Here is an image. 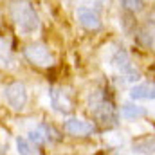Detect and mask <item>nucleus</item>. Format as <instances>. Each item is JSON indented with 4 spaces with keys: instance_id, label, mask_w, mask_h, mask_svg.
I'll return each instance as SVG.
<instances>
[{
    "instance_id": "14",
    "label": "nucleus",
    "mask_w": 155,
    "mask_h": 155,
    "mask_svg": "<svg viewBox=\"0 0 155 155\" xmlns=\"http://www.w3.org/2000/svg\"><path fill=\"white\" fill-rule=\"evenodd\" d=\"M38 130L45 135V139H49V141H60V139H61V137H60V134H58L51 124H40Z\"/></svg>"
},
{
    "instance_id": "4",
    "label": "nucleus",
    "mask_w": 155,
    "mask_h": 155,
    "mask_svg": "<svg viewBox=\"0 0 155 155\" xmlns=\"http://www.w3.org/2000/svg\"><path fill=\"white\" fill-rule=\"evenodd\" d=\"M4 96L13 110H22L27 103V90H25L24 83H20V81L9 83L4 90Z\"/></svg>"
},
{
    "instance_id": "15",
    "label": "nucleus",
    "mask_w": 155,
    "mask_h": 155,
    "mask_svg": "<svg viewBox=\"0 0 155 155\" xmlns=\"http://www.w3.org/2000/svg\"><path fill=\"white\" fill-rule=\"evenodd\" d=\"M29 141H31L35 146H40V144H43L47 139H45V135H43L40 130H33V132H29Z\"/></svg>"
},
{
    "instance_id": "17",
    "label": "nucleus",
    "mask_w": 155,
    "mask_h": 155,
    "mask_svg": "<svg viewBox=\"0 0 155 155\" xmlns=\"http://www.w3.org/2000/svg\"><path fill=\"white\" fill-rule=\"evenodd\" d=\"M124 74H126V79H128V81H137V79L141 78V72H139V71H135L134 67H132L130 71H126Z\"/></svg>"
},
{
    "instance_id": "13",
    "label": "nucleus",
    "mask_w": 155,
    "mask_h": 155,
    "mask_svg": "<svg viewBox=\"0 0 155 155\" xmlns=\"http://www.w3.org/2000/svg\"><path fill=\"white\" fill-rule=\"evenodd\" d=\"M123 9L128 13H139L144 7V0H119Z\"/></svg>"
},
{
    "instance_id": "16",
    "label": "nucleus",
    "mask_w": 155,
    "mask_h": 155,
    "mask_svg": "<svg viewBox=\"0 0 155 155\" xmlns=\"http://www.w3.org/2000/svg\"><path fill=\"white\" fill-rule=\"evenodd\" d=\"M137 40L143 43V45H146V47H150L152 45V41H153V38H152V35L146 31V29H141L139 33H137Z\"/></svg>"
},
{
    "instance_id": "2",
    "label": "nucleus",
    "mask_w": 155,
    "mask_h": 155,
    "mask_svg": "<svg viewBox=\"0 0 155 155\" xmlns=\"http://www.w3.org/2000/svg\"><path fill=\"white\" fill-rule=\"evenodd\" d=\"M90 112L94 114L96 121L103 126H116L117 124V112L114 108V103L105 97L103 92H94L88 99Z\"/></svg>"
},
{
    "instance_id": "11",
    "label": "nucleus",
    "mask_w": 155,
    "mask_h": 155,
    "mask_svg": "<svg viewBox=\"0 0 155 155\" xmlns=\"http://www.w3.org/2000/svg\"><path fill=\"white\" fill-rule=\"evenodd\" d=\"M112 63L116 65L121 72H126V71H130V69H132V65H130V58H128V52H126L124 49H119L116 54H114Z\"/></svg>"
},
{
    "instance_id": "10",
    "label": "nucleus",
    "mask_w": 155,
    "mask_h": 155,
    "mask_svg": "<svg viewBox=\"0 0 155 155\" xmlns=\"http://www.w3.org/2000/svg\"><path fill=\"white\" fill-rule=\"evenodd\" d=\"M49 96H51V103H52L54 110H58V112H69V110H71V107H69V103L65 101V96H63L61 90L51 88V90H49Z\"/></svg>"
},
{
    "instance_id": "7",
    "label": "nucleus",
    "mask_w": 155,
    "mask_h": 155,
    "mask_svg": "<svg viewBox=\"0 0 155 155\" xmlns=\"http://www.w3.org/2000/svg\"><path fill=\"white\" fill-rule=\"evenodd\" d=\"M146 116V108L141 107V105H135V103H124L121 107V117L123 119H128V121H137L141 117Z\"/></svg>"
},
{
    "instance_id": "3",
    "label": "nucleus",
    "mask_w": 155,
    "mask_h": 155,
    "mask_svg": "<svg viewBox=\"0 0 155 155\" xmlns=\"http://www.w3.org/2000/svg\"><path fill=\"white\" fill-rule=\"evenodd\" d=\"M24 56L27 58L29 63L38 65V67H49L52 65V54L43 43H31L24 49Z\"/></svg>"
},
{
    "instance_id": "6",
    "label": "nucleus",
    "mask_w": 155,
    "mask_h": 155,
    "mask_svg": "<svg viewBox=\"0 0 155 155\" xmlns=\"http://www.w3.org/2000/svg\"><path fill=\"white\" fill-rule=\"evenodd\" d=\"M76 16H78V22L88 29V31H99L101 29V18L97 16V13H94L92 9L88 7H79L76 11Z\"/></svg>"
},
{
    "instance_id": "5",
    "label": "nucleus",
    "mask_w": 155,
    "mask_h": 155,
    "mask_svg": "<svg viewBox=\"0 0 155 155\" xmlns=\"http://www.w3.org/2000/svg\"><path fill=\"white\" fill-rule=\"evenodd\" d=\"M63 130L69 134V135H74V137H88L96 132V126L88 121H83V119H78V117H71L63 123Z\"/></svg>"
},
{
    "instance_id": "12",
    "label": "nucleus",
    "mask_w": 155,
    "mask_h": 155,
    "mask_svg": "<svg viewBox=\"0 0 155 155\" xmlns=\"http://www.w3.org/2000/svg\"><path fill=\"white\" fill-rule=\"evenodd\" d=\"M16 150H18L20 155H38L36 153V146L31 141L24 139V137H18L16 139Z\"/></svg>"
},
{
    "instance_id": "9",
    "label": "nucleus",
    "mask_w": 155,
    "mask_h": 155,
    "mask_svg": "<svg viewBox=\"0 0 155 155\" xmlns=\"http://www.w3.org/2000/svg\"><path fill=\"white\" fill-rule=\"evenodd\" d=\"M132 148L135 153L155 155V137H141L132 143Z\"/></svg>"
},
{
    "instance_id": "1",
    "label": "nucleus",
    "mask_w": 155,
    "mask_h": 155,
    "mask_svg": "<svg viewBox=\"0 0 155 155\" xmlns=\"http://www.w3.org/2000/svg\"><path fill=\"white\" fill-rule=\"evenodd\" d=\"M11 16L16 27L24 33H35L40 27V18L31 2L27 0H13L11 4Z\"/></svg>"
},
{
    "instance_id": "8",
    "label": "nucleus",
    "mask_w": 155,
    "mask_h": 155,
    "mask_svg": "<svg viewBox=\"0 0 155 155\" xmlns=\"http://www.w3.org/2000/svg\"><path fill=\"white\" fill-rule=\"evenodd\" d=\"M132 99H155V85L153 83H143L135 85L130 90Z\"/></svg>"
}]
</instances>
